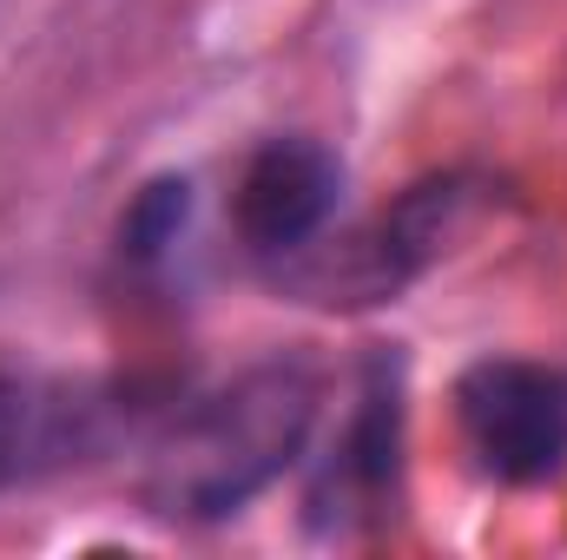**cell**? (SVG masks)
I'll use <instances>...</instances> for the list:
<instances>
[{
    "mask_svg": "<svg viewBox=\"0 0 567 560\" xmlns=\"http://www.w3.org/2000/svg\"><path fill=\"white\" fill-rule=\"evenodd\" d=\"M317 376L290 356L251 363L225 390L185 403L145 448V501L165 521H225L265 495L317 428Z\"/></svg>",
    "mask_w": 567,
    "mask_h": 560,
    "instance_id": "cell-1",
    "label": "cell"
},
{
    "mask_svg": "<svg viewBox=\"0 0 567 560\" xmlns=\"http://www.w3.org/2000/svg\"><path fill=\"white\" fill-rule=\"evenodd\" d=\"M455 422L488 481H548L567 462V376L548 363L488 356L455 383Z\"/></svg>",
    "mask_w": 567,
    "mask_h": 560,
    "instance_id": "cell-2",
    "label": "cell"
},
{
    "mask_svg": "<svg viewBox=\"0 0 567 560\" xmlns=\"http://www.w3.org/2000/svg\"><path fill=\"white\" fill-rule=\"evenodd\" d=\"M343 205V158L317 139H265L231 191V225L258 258H303Z\"/></svg>",
    "mask_w": 567,
    "mask_h": 560,
    "instance_id": "cell-3",
    "label": "cell"
},
{
    "mask_svg": "<svg viewBox=\"0 0 567 560\" xmlns=\"http://www.w3.org/2000/svg\"><path fill=\"white\" fill-rule=\"evenodd\" d=\"M462 218V185L442 178V185H416L396 211H383L370 231H357L350 245H337V258H303L297 283L317 290L323 303H377L390 290L429 271V258L442 251V238L455 231Z\"/></svg>",
    "mask_w": 567,
    "mask_h": 560,
    "instance_id": "cell-4",
    "label": "cell"
},
{
    "mask_svg": "<svg viewBox=\"0 0 567 560\" xmlns=\"http://www.w3.org/2000/svg\"><path fill=\"white\" fill-rule=\"evenodd\" d=\"M106 442V403L86 383L0 370V495L86 462Z\"/></svg>",
    "mask_w": 567,
    "mask_h": 560,
    "instance_id": "cell-5",
    "label": "cell"
},
{
    "mask_svg": "<svg viewBox=\"0 0 567 560\" xmlns=\"http://www.w3.org/2000/svg\"><path fill=\"white\" fill-rule=\"evenodd\" d=\"M396 448H403V396H396V370L377 363L330 462H323V475H317V495H310L317 521L343 528L350 515H377L383 495L396 488Z\"/></svg>",
    "mask_w": 567,
    "mask_h": 560,
    "instance_id": "cell-6",
    "label": "cell"
},
{
    "mask_svg": "<svg viewBox=\"0 0 567 560\" xmlns=\"http://www.w3.org/2000/svg\"><path fill=\"white\" fill-rule=\"evenodd\" d=\"M185 225V178H165V185H152L140 198V211L126 218V245L152 258V251H165L172 245V231Z\"/></svg>",
    "mask_w": 567,
    "mask_h": 560,
    "instance_id": "cell-7",
    "label": "cell"
}]
</instances>
